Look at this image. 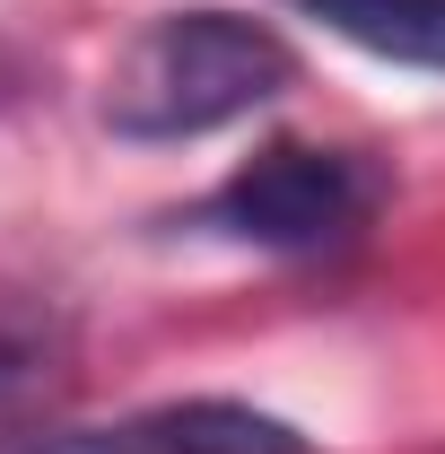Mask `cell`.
Segmentation results:
<instances>
[{
	"mask_svg": "<svg viewBox=\"0 0 445 454\" xmlns=\"http://www.w3.org/2000/svg\"><path fill=\"white\" fill-rule=\"evenodd\" d=\"M297 88L288 35L245 9H167L149 18L105 88V122L122 140H201Z\"/></svg>",
	"mask_w": 445,
	"mask_h": 454,
	"instance_id": "cell-1",
	"label": "cell"
},
{
	"mask_svg": "<svg viewBox=\"0 0 445 454\" xmlns=\"http://www.w3.org/2000/svg\"><path fill=\"white\" fill-rule=\"evenodd\" d=\"M376 201H385V175L367 158L315 149V140H271L201 201V227L262 245V254H340L376 219Z\"/></svg>",
	"mask_w": 445,
	"mask_h": 454,
	"instance_id": "cell-2",
	"label": "cell"
},
{
	"mask_svg": "<svg viewBox=\"0 0 445 454\" xmlns=\"http://www.w3.org/2000/svg\"><path fill=\"white\" fill-rule=\"evenodd\" d=\"M0 454H315V437H297L279 411L227 394H192V402H149L122 419H79V428H35L9 437Z\"/></svg>",
	"mask_w": 445,
	"mask_h": 454,
	"instance_id": "cell-3",
	"label": "cell"
},
{
	"mask_svg": "<svg viewBox=\"0 0 445 454\" xmlns=\"http://www.w3.org/2000/svg\"><path fill=\"white\" fill-rule=\"evenodd\" d=\"M297 18H315L324 35L358 44L402 70H445V0H288Z\"/></svg>",
	"mask_w": 445,
	"mask_h": 454,
	"instance_id": "cell-4",
	"label": "cell"
},
{
	"mask_svg": "<svg viewBox=\"0 0 445 454\" xmlns=\"http://www.w3.org/2000/svg\"><path fill=\"white\" fill-rule=\"evenodd\" d=\"M61 367V324L44 306H0V419L27 394H44Z\"/></svg>",
	"mask_w": 445,
	"mask_h": 454,
	"instance_id": "cell-5",
	"label": "cell"
}]
</instances>
